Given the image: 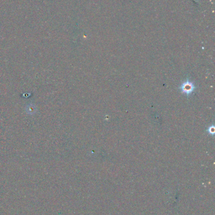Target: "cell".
<instances>
[{
	"mask_svg": "<svg viewBox=\"0 0 215 215\" xmlns=\"http://www.w3.org/2000/svg\"><path fill=\"white\" fill-rule=\"evenodd\" d=\"M179 89L183 94H186L187 96H189L195 91L196 86L193 82L187 79L181 84Z\"/></svg>",
	"mask_w": 215,
	"mask_h": 215,
	"instance_id": "obj_1",
	"label": "cell"
},
{
	"mask_svg": "<svg viewBox=\"0 0 215 215\" xmlns=\"http://www.w3.org/2000/svg\"><path fill=\"white\" fill-rule=\"evenodd\" d=\"M207 132H208V133L210 135H214V133H215V127H214V125H211L210 126V127H209V128H207Z\"/></svg>",
	"mask_w": 215,
	"mask_h": 215,
	"instance_id": "obj_2",
	"label": "cell"
}]
</instances>
